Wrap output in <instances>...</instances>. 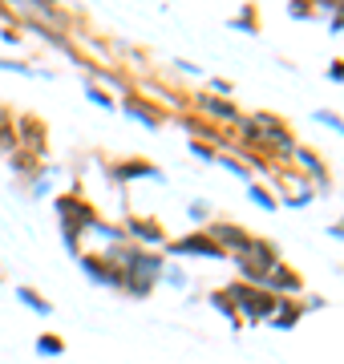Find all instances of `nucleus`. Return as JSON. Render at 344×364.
<instances>
[{
  "label": "nucleus",
  "mask_w": 344,
  "mask_h": 364,
  "mask_svg": "<svg viewBox=\"0 0 344 364\" xmlns=\"http://www.w3.org/2000/svg\"><path fill=\"white\" fill-rule=\"evenodd\" d=\"M13 142H16V138H13V126H9V114L0 109V150H9Z\"/></svg>",
  "instance_id": "39448f33"
},
{
  "label": "nucleus",
  "mask_w": 344,
  "mask_h": 364,
  "mask_svg": "<svg viewBox=\"0 0 344 364\" xmlns=\"http://www.w3.org/2000/svg\"><path fill=\"white\" fill-rule=\"evenodd\" d=\"M227 296L235 304V312H243L247 320H267L279 304V296H272L267 287H255V284H235ZM243 316H239V320H243Z\"/></svg>",
  "instance_id": "f257e3e1"
},
{
  "label": "nucleus",
  "mask_w": 344,
  "mask_h": 364,
  "mask_svg": "<svg viewBox=\"0 0 344 364\" xmlns=\"http://www.w3.org/2000/svg\"><path fill=\"white\" fill-rule=\"evenodd\" d=\"M130 227L142 235V239H150V243H154V239L162 243V223H154V219H130Z\"/></svg>",
  "instance_id": "20e7f679"
},
{
  "label": "nucleus",
  "mask_w": 344,
  "mask_h": 364,
  "mask_svg": "<svg viewBox=\"0 0 344 364\" xmlns=\"http://www.w3.org/2000/svg\"><path fill=\"white\" fill-rule=\"evenodd\" d=\"M332 77H336V81H344V61H336V65H332Z\"/></svg>",
  "instance_id": "6e6552de"
},
{
  "label": "nucleus",
  "mask_w": 344,
  "mask_h": 364,
  "mask_svg": "<svg viewBox=\"0 0 344 364\" xmlns=\"http://www.w3.org/2000/svg\"><path fill=\"white\" fill-rule=\"evenodd\" d=\"M41 352H49V356H61V352H65V340L45 336V340H41Z\"/></svg>",
  "instance_id": "0eeeda50"
},
{
  "label": "nucleus",
  "mask_w": 344,
  "mask_h": 364,
  "mask_svg": "<svg viewBox=\"0 0 344 364\" xmlns=\"http://www.w3.org/2000/svg\"><path fill=\"white\" fill-rule=\"evenodd\" d=\"M21 142L28 146V154L45 150V126H41L37 117H21Z\"/></svg>",
  "instance_id": "f03ea898"
},
{
  "label": "nucleus",
  "mask_w": 344,
  "mask_h": 364,
  "mask_svg": "<svg viewBox=\"0 0 344 364\" xmlns=\"http://www.w3.org/2000/svg\"><path fill=\"white\" fill-rule=\"evenodd\" d=\"M21 299H25V304H33L37 312H53V308H49V304H45V299H41L37 291H28V287H21Z\"/></svg>",
  "instance_id": "423d86ee"
},
{
  "label": "nucleus",
  "mask_w": 344,
  "mask_h": 364,
  "mask_svg": "<svg viewBox=\"0 0 344 364\" xmlns=\"http://www.w3.org/2000/svg\"><path fill=\"white\" fill-rule=\"evenodd\" d=\"M126 114L142 117L146 126H158V122H162V109H150V105H142L138 97H130V102H126Z\"/></svg>",
  "instance_id": "7ed1b4c3"
}]
</instances>
